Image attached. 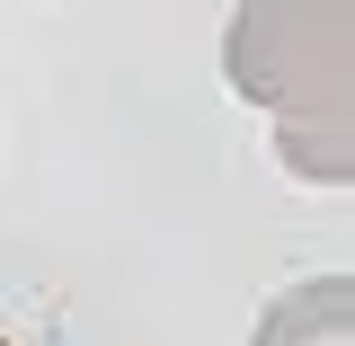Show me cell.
Wrapping results in <instances>:
<instances>
[{"label": "cell", "instance_id": "obj_1", "mask_svg": "<svg viewBox=\"0 0 355 346\" xmlns=\"http://www.w3.org/2000/svg\"><path fill=\"white\" fill-rule=\"evenodd\" d=\"M222 80L275 116V160L311 187L355 178V0H240Z\"/></svg>", "mask_w": 355, "mask_h": 346}, {"label": "cell", "instance_id": "obj_2", "mask_svg": "<svg viewBox=\"0 0 355 346\" xmlns=\"http://www.w3.org/2000/svg\"><path fill=\"white\" fill-rule=\"evenodd\" d=\"M249 346H355V275H311V284H284V293L258 311Z\"/></svg>", "mask_w": 355, "mask_h": 346}]
</instances>
